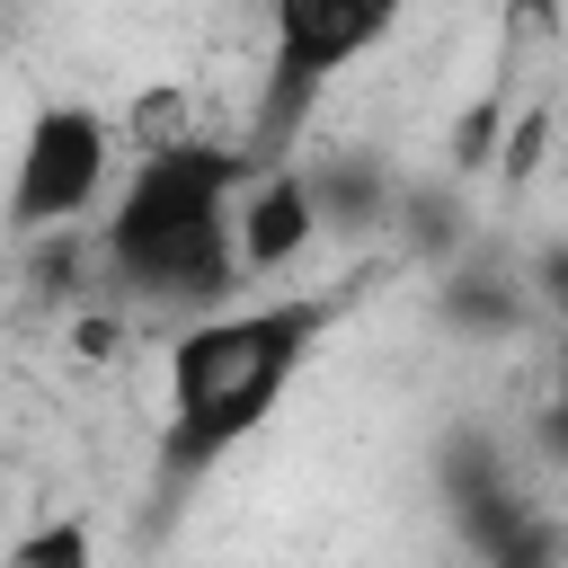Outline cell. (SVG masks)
Masks as SVG:
<instances>
[{
  "instance_id": "5",
  "label": "cell",
  "mask_w": 568,
  "mask_h": 568,
  "mask_svg": "<svg viewBox=\"0 0 568 568\" xmlns=\"http://www.w3.org/2000/svg\"><path fill=\"white\" fill-rule=\"evenodd\" d=\"M320 231H328V213H320L311 169L302 160H257L248 186H240V266H248V284L284 275Z\"/></svg>"
},
{
  "instance_id": "3",
  "label": "cell",
  "mask_w": 568,
  "mask_h": 568,
  "mask_svg": "<svg viewBox=\"0 0 568 568\" xmlns=\"http://www.w3.org/2000/svg\"><path fill=\"white\" fill-rule=\"evenodd\" d=\"M408 0H266V98H257V160H284V142L302 133L311 98L355 71L364 53H382L399 36Z\"/></svg>"
},
{
  "instance_id": "1",
  "label": "cell",
  "mask_w": 568,
  "mask_h": 568,
  "mask_svg": "<svg viewBox=\"0 0 568 568\" xmlns=\"http://www.w3.org/2000/svg\"><path fill=\"white\" fill-rule=\"evenodd\" d=\"M240 186H248L240 142H213V133L151 142L106 195V222H98L106 275L133 302L178 311V320H204V311L257 293L240 266Z\"/></svg>"
},
{
  "instance_id": "6",
  "label": "cell",
  "mask_w": 568,
  "mask_h": 568,
  "mask_svg": "<svg viewBox=\"0 0 568 568\" xmlns=\"http://www.w3.org/2000/svg\"><path fill=\"white\" fill-rule=\"evenodd\" d=\"M435 302H444V320H453V328H479V337L524 328V293H515L506 275H497V284H488V275H444V293H435Z\"/></svg>"
},
{
  "instance_id": "2",
  "label": "cell",
  "mask_w": 568,
  "mask_h": 568,
  "mask_svg": "<svg viewBox=\"0 0 568 568\" xmlns=\"http://www.w3.org/2000/svg\"><path fill=\"white\" fill-rule=\"evenodd\" d=\"M337 320V293H240L204 320H178L169 337V408H160V479L195 488L240 444L266 435L302 364L320 355Z\"/></svg>"
},
{
  "instance_id": "4",
  "label": "cell",
  "mask_w": 568,
  "mask_h": 568,
  "mask_svg": "<svg viewBox=\"0 0 568 568\" xmlns=\"http://www.w3.org/2000/svg\"><path fill=\"white\" fill-rule=\"evenodd\" d=\"M106 195H115V115L89 98H44L18 124V160H9V195H0L9 240H53L89 222Z\"/></svg>"
},
{
  "instance_id": "7",
  "label": "cell",
  "mask_w": 568,
  "mask_h": 568,
  "mask_svg": "<svg viewBox=\"0 0 568 568\" xmlns=\"http://www.w3.org/2000/svg\"><path fill=\"white\" fill-rule=\"evenodd\" d=\"M0 568H98V532L89 515H44L0 550Z\"/></svg>"
},
{
  "instance_id": "10",
  "label": "cell",
  "mask_w": 568,
  "mask_h": 568,
  "mask_svg": "<svg viewBox=\"0 0 568 568\" xmlns=\"http://www.w3.org/2000/svg\"><path fill=\"white\" fill-rule=\"evenodd\" d=\"M532 293H541L550 311H568V240H559V248H541V266H532Z\"/></svg>"
},
{
  "instance_id": "9",
  "label": "cell",
  "mask_w": 568,
  "mask_h": 568,
  "mask_svg": "<svg viewBox=\"0 0 568 568\" xmlns=\"http://www.w3.org/2000/svg\"><path fill=\"white\" fill-rule=\"evenodd\" d=\"M532 444L550 453V470H568V346L550 364V390H541V417H532Z\"/></svg>"
},
{
  "instance_id": "8",
  "label": "cell",
  "mask_w": 568,
  "mask_h": 568,
  "mask_svg": "<svg viewBox=\"0 0 568 568\" xmlns=\"http://www.w3.org/2000/svg\"><path fill=\"white\" fill-rule=\"evenodd\" d=\"M311 186H320V213H328V222H382V213H390V186H382V169H373V160L311 169Z\"/></svg>"
}]
</instances>
